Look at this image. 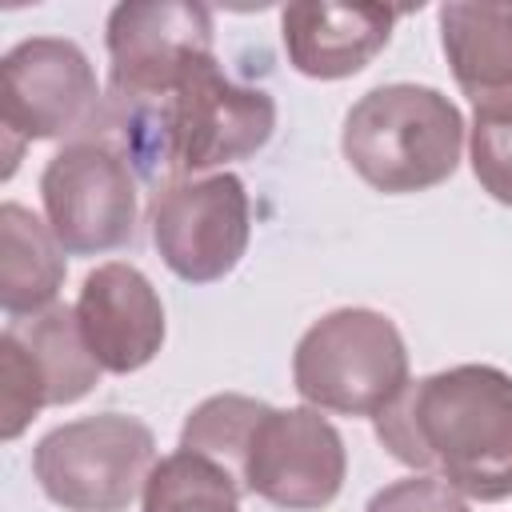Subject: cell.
Masks as SVG:
<instances>
[{"label": "cell", "mask_w": 512, "mask_h": 512, "mask_svg": "<svg viewBox=\"0 0 512 512\" xmlns=\"http://www.w3.org/2000/svg\"><path fill=\"white\" fill-rule=\"evenodd\" d=\"M468 160L480 188L512 208V104L500 108H476L468 128Z\"/></svg>", "instance_id": "obj_19"}, {"label": "cell", "mask_w": 512, "mask_h": 512, "mask_svg": "<svg viewBox=\"0 0 512 512\" xmlns=\"http://www.w3.org/2000/svg\"><path fill=\"white\" fill-rule=\"evenodd\" d=\"M408 344L376 308H332L292 352V388L316 412L376 416L408 384Z\"/></svg>", "instance_id": "obj_4"}, {"label": "cell", "mask_w": 512, "mask_h": 512, "mask_svg": "<svg viewBox=\"0 0 512 512\" xmlns=\"http://www.w3.org/2000/svg\"><path fill=\"white\" fill-rule=\"evenodd\" d=\"M364 512H472V508H468V496H460L448 480L432 472H412L372 492Z\"/></svg>", "instance_id": "obj_20"}, {"label": "cell", "mask_w": 512, "mask_h": 512, "mask_svg": "<svg viewBox=\"0 0 512 512\" xmlns=\"http://www.w3.org/2000/svg\"><path fill=\"white\" fill-rule=\"evenodd\" d=\"M40 204L68 256H100L136 244L140 176L104 132L64 144L44 164Z\"/></svg>", "instance_id": "obj_7"}, {"label": "cell", "mask_w": 512, "mask_h": 512, "mask_svg": "<svg viewBox=\"0 0 512 512\" xmlns=\"http://www.w3.org/2000/svg\"><path fill=\"white\" fill-rule=\"evenodd\" d=\"M148 228L160 260L184 284L224 280L248 252L252 204L236 172L180 176L152 192Z\"/></svg>", "instance_id": "obj_8"}, {"label": "cell", "mask_w": 512, "mask_h": 512, "mask_svg": "<svg viewBox=\"0 0 512 512\" xmlns=\"http://www.w3.org/2000/svg\"><path fill=\"white\" fill-rule=\"evenodd\" d=\"M104 116V92L96 68L76 40L28 36L0 60V136L4 180L16 172L24 144L80 140L96 132Z\"/></svg>", "instance_id": "obj_6"}, {"label": "cell", "mask_w": 512, "mask_h": 512, "mask_svg": "<svg viewBox=\"0 0 512 512\" xmlns=\"http://www.w3.org/2000/svg\"><path fill=\"white\" fill-rule=\"evenodd\" d=\"M348 476V448L336 424L316 408L264 404L248 448L236 468V484L248 496L284 512L328 508Z\"/></svg>", "instance_id": "obj_9"}, {"label": "cell", "mask_w": 512, "mask_h": 512, "mask_svg": "<svg viewBox=\"0 0 512 512\" xmlns=\"http://www.w3.org/2000/svg\"><path fill=\"white\" fill-rule=\"evenodd\" d=\"M76 324L96 364L112 376H128L152 364L168 336L160 292L128 260L96 264L84 276L76 296Z\"/></svg>", "instance_id": "obj_11"}, {"label": "cell", "mask_w": 512, "mask_h": 512, "mask_svg": "<svg viewBox=\"0 0 512 512\" xmlns=\"http://www.w3.org/2000/svg\"><path fill=\"white\" fill-rule=\"evenodd\" d=\"M264 404L268 400H256L244 392H216V396L200 400L180 428V448L208 456L212 464H220L236 480L240 456L248 448V436H252Z\"/></svg>", "instance_id": "obj_17"}, {"label": "cell", "mask_w": 512, "mask_h": 512, "mask_svg": "<svg viewBox=\"0 0 512 512\" xmlns=\"http://www.w3.org/2000/svg\"><path fill=\"white\" fill-rule=\"evenodd\" d=\"M64 256L68 252L52 236L48 220L16 200L0 204V308L8 324L40 316L56 304L68 272Z\"/></svg>", "instance_id": "obj_14"}, {"label": "cell", "mask_w": 512, "mask_h": 512, "mask_svg": "<svg viewBox=\"0 0 512 512\" xmlns=\"http://www.w3.org/2000/svg\"><path fill=\"white\" fill-rule=\"evenodd\" d=\"M464 116L432 84H380L364 92L340 128L348 168L384 196L444 184L464 152Z\"/></svg>", "instance_id": "obj_3"}, {"label": "cell", "mask_w": 512, "mask_h": 512, "mask_svg": "<svg viewBox=\"0 0 512 512\" xmlns=\"http://www.w3.org/2000/svg\"><path fill=\"white\" fill-rule=\"evenodd\" d=\"M212 12L188 0H124L108 12V104H148L212 52Z\"/></svg>", "instance_id": "obj_10"}, {"label": "cell", "mask_w": 512, "mask_h": 512, "mask_svg": "<svg viewBox=\"0 0 512 512\" xmlns=\"http://www.w3.org/2000/svg\"><path fill=\"white\" fill-rule=\"evenodd\" d=\"M0 384V432L4 440H16L40 416V408H48V388L28 344L8 324L0 332Z\"/></svg>", "instance_id": "obj_18"}, {"label": "cell", "mask_w": 512, "mask_h": 512, "mask_svg": "<svg viewBox=\"0 0 512 512\" xmlns=\"http://www.w3.org/2000/svg\"><path fill=\"white\" fill-rule=\"evenodd\" d=\"M156 468V436L128 412H96L44 432L32 448L40 492L64 512H128Z\"/></svg>", "instance_id": "obj_5"}, {"label": "cell", "mask_w": 512, "mask_h": 512, "mask_svg": "<svg viewBox=\"0 0 512 512\" xmlns=\"http://www.w3.org/2000/svg\"><path fill=\"white\" fill-rule=\"evenodd\" d=\"M8 328H16V336L28 344L32 360L44 376V388H48V408L76 404L96 388L104 368L96 364V356L84 344V332L76 324V308L52 304L48 312L16 320Z\"/></svg>", "instance_id": "obj_15"}, {"label": "cell", "mask_w": 512, "mask_h": 512, "mask_svg": "<svg viewBox=\"0 0 512 512\" xmlns=\"http://www.w3.org/2000/svg\"><path fill=\"white\" fill-rule=\"evenodd\" d=\"M240 496V484L220 464L176 448L156 460L140 496V512H240Z\"/></svg>", "instance_id": "obj_16"}, {"label": "cell", "mask_w": 512, "mask_h": 512, "mask_svg": "<svg viewBox=\"0 0 512 512\" xmlns=\"http://www.w3.org/2000/svg\"><path fill=\"white\" fill-rule=\"evenodd\" d=\"M96 132H104L132 160L140 184L156 192L180 176L224 172V164L256 156L276 132V100L264 88L236 84L216 52H208L160 100H104Z\"/></svg>", "instance_id": "obj_2"}, {"label": "cell", "mask_w": 512, "mask_h": 512, "mask_svg": "<svg viewBox=\"0 0 512 512\" xmlns=\"http://www.w3.org/2000/svg\"><path fill=\"white\" fill-rule=\"evenodd\" d=\"M436 24L452 80L472 108L512 104V4L448 0Z\"/></svg>", "instance_id": "obj_13"}, {"label": "cell", "mask_w": 512, "mask_h": 512, "mask_svg": "<svg viewBox=\"0 0 512 512\" xmlns=\"http://www.w3.org/2000/svg\"><path fill=\"white\" fill-rule=\"evenodd\" d=\"M376 440L412 472L448 480L460 496H512V376L496 364H456L408 380L372 416Z\"/></svg>", "instance_id": "obj_1"}, {"label": "cell", "mask_w": 512, "mask_h": 512, "mask_svg": "<svg viewBox=\"0 0 512 512\" xmlns=\"http://www.w3.org/2000/svg\"><path fill=\"white\" fill-rule=\"evenodd\" d=\"M400 12L384 4H288L280 40L288 64L308 80H348L392 40Z\"/></svg>", "instance_id": "obj_12"}]
</instances>
